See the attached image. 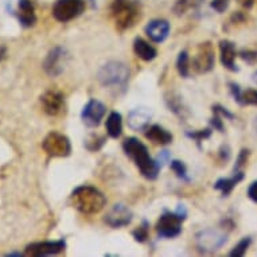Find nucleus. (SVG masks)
<instances>
[{
	"mask_svg": "<svg viewBox=\"0 0 257 257\" xmlns=\"http://www.w3.org/2000/svg\"><path fill=\"white\" fill-rule=\"evenodd\" d=\"M229 0H213L211 2V9H214L217 13H223L225 10L228 9Z\"/></svg>",
	"mask_w": 257,
	"mask_h": 257,
	"instance_id": "nucleus-34",
	"label": "nucleus"
},
{
	"mask_svg": "<svg viewBox=\"0 0 257 257\" xmlns=\"http://www.w3.org/2000/svg\"><path fill=\"white\" fill-rule=\"evenodd\" d=\"M97 78L102 86L124 89L130 80V69L120 61H110L98 70Z\"/></svg>",
	"mask_w": 257,
	"mask_h": 257,
	"instance_id": "nucleus-4",
	"label": "nucleus"
},
{
	"mask_svg": "<svg viewBox=\"0 0 257 257\" xmlns=\"http://www.w3.org/2000/svg\"><path fill=\"white\" fill-rule=\"evenodd\" d=\"M222 116L217 112L215 109H213V117H211V126L214 128V130H217V131L219 132H223V122H222Z\"/></svg>",
	"mask_w": 257,
	"mask_h": 257,
	"instance_id": "nucleus-33",
	"label": "nucleus"
},
{
	"mask_svg": "<svg viewBox=\"0 0 257 257\" xmlns=\"http://www.w3.org/2000/svg\"><path fill=\"white\" fill-rule=\"evenodd\" d=\"M244 179V173L242 171H236L233 174V177L230 178H221L214 183V189L219 190L222 193L223 197H228L233 191V189L236 187L241 181Z\"/></svg>",
	"mask_w": 257,
	"mask_h": 257,
	"instance_id": "nucleus-20",
	"label": "nucleus"
},
{
	"mask_svg": "<svg viewBox=\"0 0 257 257\" xmlns=\"http://www.w3.org/2000/svg\"><path fill=\"white\" fill-rule=\"evenodd\" d=\"M122 150L125 155L136 165L144 178L147 179H156L159 175L160 167L156 159H152L148 148L136 138H126L122 143Z\"/></svg>",
	"mask_w": 257,
	"mask_h": 257,
	"instance_id": "nucleus-1",
	"label": "nucleus"
},
{
	"mask_svg": "<svg viewBox=\"0 0 257 257\" xmlns=\"http://www.w3.org/2000/svg\"><path fill=\"white\" fill-rule=\"evenodd\" d=\"M134 51H135V54L139 57L140 59H143V61H152V59L156 58V55H158V51L154 46H151L147 41H144L143 38H136L134 41Z\"/></svg>",
	"mask_w": 257,
	"mask_h": 257,
	"instance_id": "nucleus-21",
	"label": "nucleus"
},
{
	"mask_svg": "<svg viewBox=\"0 0 257 257\" xmlns=\"http://www.w3.org/2000/svg\"><path fill=\"white\" fill-rule=\"evenodd\" d=\"M146 34L152 42H165L170 34V23L166 19H154L146 26Z\"/></svg>",
	"mask_w": 257,
	"mask_h": 257,
	"instance_id": "nucleus-15",
	"label": "nucleus"
},
{
	"mask_svg": "<svg viewBox=\"0 0 257 257\" xmlns=\"http://www.w3.org/2000/svg\"><path fill=\"white\" fill-rule=\"evenodd\" d=\"M250 244H252V238H250V237H244V238H242L241 241H238V244H237L232 250H230L229 256L242 257L245 253H246V250L249 249Z\"/></svg>",
	"mask_w": 257,
	"mask_h": 257,
	"instance_id": "nucleus-27",
	"label": "nucleus"
},
{
	"mask_svg": "<svg viewBox=\"0 0 257 257\" xmlns=\"http://www.w3.org/2000/svg\"><path fill=\"white\" fill-rule=\"evenodd\" d=\"M248 197L252 199L253 202L257 203V181L252 182L248 187Z\"/></svg>",
	"mask_w": 257,
	"mask_h": 257,
	"instance_id": "nucleus-38",
	"label": "nucleus"
},
{
	"mask_svg": "<svg viewBox=\"0 0 257 257\" xmlns=\"http://www.w3.org/2000/svg\"><path fill=\"white\" fill-rule=\"evenodd\" d=\"M85 11L84 0H57L53 6V17L61 23L76 19Z\"/></svg>",
	"mask_w": 257,
	"mask_h": 257,
	"instance_id": "nucleus-7",
	"label": "nucleus"
},
{
	"mask_svg": "<svg viewBox=\"0 0 257 257\" xmlns=\"http://www.w3.org/2000/svg\"><path fill=\"white\" fill-rule=\"evenodd\" d=\"M132 218H134V214H132L130 207L125 206L124 203H116L106 213L104 221H105L106 225L110 226V228L120 229L126 226V225H130Z\"/></svg>",
	"mask_w": 257,
	"mask_h": 257,
	"instance_id": "nucleus-12",
	"label": "nucleus"
},
{
	"mask_svg": "<svg viewBox=\"0 0 257 257\" xmlns=\"http://www.w3.org/2000/svg\"><path fill=\"white\" fill-rule=\"evenodd\" d=\"M240 57L244 61H246V62L252 63L254 62L257 59V51H252V50H241L240 51Z\"/></svg>",
	"mask_w": 257,
	"mask_h": 257,
	"instance_id": "nucleus-36",
	"label": "nucleus"
},
{
	"mask_svg": "<svg viewBox=\"0 0 257 257\" xmlns=\"http://www.w3.org/2000/svg\"><path fill=\"white\" fill-rule=\"evenodd\" d=\"M197 248L201 252L211 253L222 248L225 242H226V234L218 230H213V229H206L202 230L197 234Z\"/></svg>",
	"mask_w": 257,
	"mask_h": 257,
	"instance_id": "nucleus-10",
	"label": "nucleus"
},
{
	"mask_svg": "<svg viewBox=\"0 0 257 257\" xmlns=\"http://www.w3.org/2000/svg\"><path fill=\"white\" fill-rule=\"evenodd\" d=\"M254 124H256V130H257V117H256V121H254Z\"/></svg>",
	"mask_w": 257,
	"mask_h": 257,
	"instance_id": "nucleus-43",
	"label": "nucleus"
},
{
	"mask_svg": "<svg viewBox=\"0 0 257 257\" xmlns=\"http://www.w3.org/2000/svg\"><path fill=\"white\" fill-rule=\"evenodd\" d=\"M73 207L82 214H96L106 205L105 195L96 187L89 185L78 186L72 193Z\"/></svg>",
	"mask_w": 257,
	"mask_h": 257,
	"instance_id": "nucleus-2",
	"label": "nucleus"
},
{
	"mask_svg": "<svg viewBox=\"0 0 257 257\" xmlns=\"http://www.w3.org/2000/svg\"><path fill=\"white\" fill-rule=\"evenodd\" d=\"M252 81H253V82H254V84L257 85V70L252 74Z\"/></svg>",
	"mask_w": 257,
	"mask_h": 257,
	"instance_id": "nucleus-42",
	"label": "nucleus"
},
{
	"mask_svg": "<svg viewBox=\"0 0 257 257\" xmlns=\"http://www.w3.org/2000/svg\"><path fill=\"white\" fill-rule=\"evenodd\" d=\"M190 68H193V70L198 74L209 73L211 69L214 68V49H213L210 42L199 45L198 50L193 57Z\"/></svg>",
	"mask_w": 257,
	"mask_h": 257,
	"instance_id": "nucleus-9",
	"label": "nucleus"
},
{
	"mask_svg": "<svg viewBox=\"0 0 257 257\" xmlns=\"http://www.w3.org/2000/svg\"><path fill=\"white\" fill-rule=\"evenodd\" d=\"M202 3V0H177L173 7V13L177 17H182L190 11V10H195L199 5Z\"/></svg>",
	"mask_w": 257,
	"mask_h": 257,
	"instance_id": "nucleus-23",
	"label": "nucleus"
},
{
	"mask_svg": "<svg viewBox=\"0 0 257 257\" xmlns=\"http://www.w3.org/2000/svg\"><path fill=\"white\" fill-rule=\"evenodd\" d=\"M66 249V241H43V242H33L26 246L25 256L30 257H45L51 254H58L65 252Z\"/></svg>",
	"mask_w": 257,
	"mask_h": 257,
	"instance_id": "nucleus-11",
	"label": "nucleus"
},
{
	"mask_svg": "<svg viewBox=\"0 0 257 257\" xmlns=\"http://www.w3.org/2000/svg\"><path fill=\"white\" fill-rule=\"evenodd\" d=\"M186 209L178 207L177 211H165L156 223V233L160 238H175L182 233V222L186 218Z\"/></svg>",
	"mask_w": 257,
	"mask_h": 257,
	"instance_id": "nucleus-5",
	"label": "nucleus"
},
{
	"mask_svg": "<svg viewBox=\"0 0 257 257\" xmlns=\"http://www.w3.org/2000/svg\"><path fill=\"white\" fill-rule=\"evenodd\" d=\"M110 13L116 29L125 31L138 23L142 17V6L138 0H113Z\"/></svg>",
	"mask_w": 257,
	"mask_h": 257,
	"instance_id": "nucleus-3",
	"label": "nucleus"
},
{
	"mask_svg": "<svg viewBox=\"0 0 257 257\" xmlns=\"http://www.w3.org/2000/svg\"><path fill=\"white\" fill-rule=\"evenodd\" d=\"M105 143V138L101 135H96V134H92V135L88 136V139L85 140V147L88 148L89 151H97L104 146Z\"/></svg>",
	"mask_w": 257,
	"mask_h": 257,
	"instance_id": "nucleus-26",
	"label": "nucleus"
},
{
	"mask_svg": "<svg viewBox=\"0 0 257 257\" xmlns=\"http://www.w3.org/2000/svg\"><path fill=\"white\" fill-rule=\"evenodd\" d=\"M43 112L49 116H58L65 109V97L58 90H47L41 96Z\"/></svg>",
	"mask_w": 257,
	"mask_h": 257,
	"instance_id": "nucleus-14",
	"label": "nucleus"
},
{
	"mask_svg": "<svg viewBox=\"0 0 257 257\" xmlns=\"http://www.w3.org/2000/svg\"><path fill=\"white\" fill-rule=\"evenodd\" d=\"M106 113V106L102 104L101 101H98L96 98H92L89 100L88 104L84 106L82 109V113H81V117H82V121L86 124L88 126H98L100 122L104 118Z\"/></svg>",
	"mask_w": 257,
	"mask_h": 257,
	"instance_id": "nucleus-13",
	"label": "nucleus"
},
{
	"mask_svg": "<svg viewBox=\"0 0 257 257\" xmlns=\"http://www.w3.org/2000/svg\"><path fill=\"white\" fill-rule=\"evenodd\" d=\"M151 116L147 108H136L128 114V126L134 131H144L150 125Z\"/></svg>",
	"mask_w": 257,
	"mask_h": 257,
	"instance_id": "nucleus-17",
	"label": "nucleus"
},
{
	"mask_svg": "<svg viewBox=\"0 0 257 257\" xmlns=\"http://www.w3.org/2000/svg\"><path fill=\"white\" fill-rule=\"evenodd\" d=\"M144 135L148 140H151L152 143L160 144V146H166V144H170L173 142V135L158 124H154L151 126L148 125L144 130Z\"/></svg>",
	"mask_w": 257,
	"mask_h": 257,
	"instance_id": "nucleus-19",
	"label": "nucleus"
},
{
	"mask_svg": "<svg viewBox=\"0 0 257 257\" xmlns=\"http://www.w3.org/2000/svg\"><path fill=\"white\" fill-rule=\"evenodd\" d=\"M186 135L190 139H193L194 142H197L198 147H201V142H203L205 139H209L211 136L210 130H201V131H194V132H186Z\"/></svg>",
	"mask_w": 257,
	"mask_h": 257,
	"instance_id": "nucleus-31",
	"label": "nucleus"
},
{
	"mask_svg": "<svg viewBox=\"0 0 257 257\" xmlns=\"http://www.w3.org/2000/svg\"><path fill=\"white\" fill-rule=\"evenodd\" d=\"M166 102H167V106L170 108V110H173L174 113L179 116L181 118L185 117L186 108L182 104V98L179 96L174 94V93H169L166 96Z\"/></svg>",
	"mask_w": 257,
	"mask_h": 257,
	"instance_id": "nucleus-24",
	"label": "nucleus"
},
{
	"mask_svg": "<svg viewBox=\"0 0 257 257\" xmlns=\"http://www.w3.org/2000/svg\"><path fill=\"white\" fill-rule=\"evenodd\" d=\"M240 105L257 106V89H246L241 92Z\"/></svg>",
	"mask_w": 257,
	"mask_h": 257,
	"instance_id": "nucleus-29",
	"label": "nucleus"
},
{
	"mask_svg": "<svg viewBox=\"0 0 257 257\" xmlns=\"http://www.w3.org/2000/svg\"><path fill=\"white\" fill-rule=\"evenodd\" d=\"M18 21L23 27L30 29L37 23V15H35L34 3L31 0H19L18 3Z\"/></svg>",
	"mask_w": 257,
	"mask_h": 257,
	"instance_id": "nucleus-16",
	"label": "nucleus"
},
{
	"mask_svg": "<svg viewBox=\"0 0 257 257\" xmlns=\"http://www.w3.org/2000/svg\"><path fill=\"white\" fill-rule=\"evenodd\" d=\"M177 69L179 76L183 77V78H187L190 76V58L186 50L181 51L179 55H178Z\"/></svg>",
	"mask_w": 257,
	"mask_h": 257,
	"instance_id": "nucleus-25",
	"label": "nucleus"
},
{
	"mask_svg": "<svg viewBox=\"0 0 257 257\" xmlns=\"http://www.w3.org/2000/svg\"><path fill=\"white\" fill-rule=\"evenodd\" d=\"M219 51H221V63L223 68H226L230 72H238V68L236 65V47L234 43L223 39L219 42Z\"/></svg>",
	"mask_w": 257,
	"mask_h": 257,
	"instance_id": "nucleus-18",
	"label": "nucleus"
},
{
	"mask_svg": "<svg viewBox=\"0 0 257 257\" xmlns=\"http://www.w3.org/2000/svg\"><path fill=\"white\" fill-rule=\"evenodd\" d=\"M6 256L13 257V256H23V254H22V253H18V252H13V253H7Z\"/></svg>",
	"mask_w": 257,
	"mask_h": 257,
	"instance_id": "nucleus-41",
	"label": "nucleus"
},
{
	"mask_svg": "<svg viewBox=\"0 0 257 257\" xmlns=\"http://www.w3.org/2000/svg\"><path fill=\"white\" fill-rule=\"evenodd\" d=\"M248 158H249V150L246 148H242L237 156V160H236V166H234V173L236 171H241V169L246 165V162H248Z\"/></svg>",
	"mask_w": 257,
	"mask_h": 257,
	"instance_id": "nucleus-32",
	"label": "nucleus"
},
{
	"mask_svg": "<svg viewBox=\"0 0 257 257\" xmlns=\"http://www.w3.org/2000/svg\"><path fill=\"white\" fill-rule=\"evenodd\" d=\"M219 156H221V159L222 160H229V158H230V150H229L228 146H222L221 147V150H219Z\"/></svg>",
	"mask_w": 257,
	"mask_h": 257,
	"instance_id": "nucleus-39",
	"label": "nucleus"
},
{
	"mask_svg": "<svg viewBox=\"0 0 257 257\" xmlns=\"http://www.w3.org/2000/svg\"><path fill=\"white\" fill-rule=\"evenodd\" d=\"M6 53H7V49H6L5 46H0V61H2V59H5Z\"/></svg>",
	"mask_w": 257,
	"mask_h": 257,
	"instance_id": "nucleus-40",
	"label": "nucleus"
},
{
	"mask_svg": "<svg viewBox=\"0 0 257 257\" xmlns=\"http://www.w3.org/2000/svg\"><path fill=\"white\" fill-rule=\"evenodd\" d=\"M106 134L112 139H117L122 134V117L118 112H112L106 118Z\"/></svg>",
	"mask_w": 257,
	"mask_h": 257,
	"instance_id": "nucleus-22",
	"label": "nucleus"
},
{
	"mask_svg": "<svg viewBox=\"0 0 257 257\" xmlns=\"http://www.w3.org/2000/svg\"><path fill=\"white\" fill-rule=\"evenodd\" d=\"M229 89H230V93H232L233 98H234V101L238 102L240 104L241 102V88L238 86V84H236V82H229Z\"/></svg>",
	"mask_w": 257,
	"mask_h": 257,
	"instance_id": "nucleus-35",
	"label": "nucleus"
},
{
	"mask_svg": "<svg viewBox=\"0 0 257 257\" xmlns=\"http://www.w3.org/2000/svg\"><path fill=\"white\" fill-rule=\"evenodd\" d=\"M132 236L138 242H146L148 240V236H150V223L144 219L139 228L132 232Z\"/></svg>",
	"mask_w": 257,
	"mask_h": 257,
	"instance_id": "nucleus-28",
	"label": "nucleus"
},
{
	"mask_svg": "<svg viewBox=\"0 0 257 257\" xmlns=\"http://www.w3.org/2000/svg\"><path fill=\"white\" fill-rule=\"evenodd\" d=\"M43 151L53 158H66L72 152V144L68 136L61 132L51 131L42 142Z\"/></svg>",
	"mask_w": 257,
	"mask_h": 257,
	"instance_id": "nucleus-6",
	"label": "nucleus"
},
{
	"mask_svg": "<svg viewBox=\"0 0 257 257\" xmlns=\"http://www.w3.org/2000/svg\"><path fill=\"white\" fill-rule=\"evenodd\" d=\"M213 109H215L219 114H221V116L229 118V120H233V118H234V114L230 113L226 108H223V106L218 105V104H217V105H213Z\"/></svg>",
	"mask_w": 257,
	"mask_h": 257,
	"instance_id": "nucleus-37",
	"label": "nucleus"
},
{
	"mask_svg": "<svg viewBox=\"0 0 257 257\" xmlns=\"http://www.w3.org/2000/svg\"><path fill=\"white\" fill-rule=\"evenodd\" d=\"M68 59V51L62 46H55L49 51V54L43 61V69L50 77H58L66 68Z\"/></svg>",
	"mask_w": 257,
	"mask_h": 257,
	"instance_id": "nucleus-8",
	"label": "nucleus"
},
{
	"mask_svg": "<svg viewBox=\"0 0 257 257\" xmlns=\"http://www.w3.org/2000/svg\"><path fill=\"white\" fill-rule=\"evenodd\" d=\"M170 166H171V170H173L174 173L177 174L178 178H181L183 181H189L187 170H186V166L183 162H181V160H173Z\"/></svg>",
	"mask_w": 257,
	"mask_h": 257,
	"instance_id": "nucleus-30",
	"label": "nucleus"
}]
</instances>
